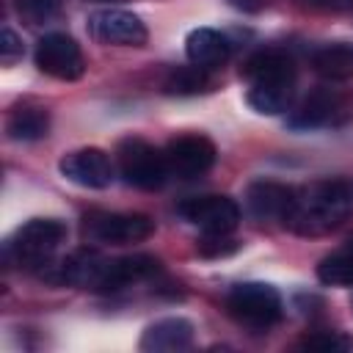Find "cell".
<instances>
[{"instance_id":"cell-24","label":"cell","mask_w":353,"mask_h":353,"mask_svg":"<svg viewBox=\"0 0 353 353\" xmlns=\"http://www.w3.org/2000/svg\"><path fill=\"white\" fill-rule=\"evenodd\" d=\"M19 58H22V41H19V36L11 28H3V36H0V63L3 66H14Z\"/></svg>"},{"instance_id":"cell-4","label":"cell","mask_w":353,"mask_h":353,"mask_svg":"<svg viewBox=\"0 0 353 353\" xmlns=\"http://www.w3.org/2000/svg\"><path fill=\"white\" fill-rule=\"evenodd\" d=\"M66 240V226L55 218H33L22 223L14 237L6 243V256H11L19 265L39 268L52 259V254Z\"/></svg>"},{"instance_id":"cell-14","label":"cell","mask_w":353,"mask_h":353,"mask_svg":"<svg viewBox=\"0 0 353 353\" xmlns=\"http://www.w3.org/2000/svg\"><path fill=\"white\" fill-rule=\"evenodd\" d=\"M345 110L342 105V97L331 88H317L312 91L295 110H290L287 116V124L292 130H314V127H325L331 124L339 113Z\"/></svg>"},{"instance_id":"cell-5","label":"cell","mask_w":353,"mask_h":353,"mask_svg":"<svg viewBox=\"0 0 353 353\" xmlns=\"http://www.w3.org/2000/svg\"><path fill=\"white\" fill-rule=\"evenodd\" d=\"M116 163L121 179L141 190H157L168 176L165 154L143 138H124L116 149Z\"/></svg>"},{"instance_id":"cell-6","label":"cell","mask_w":353,"mask_h":353,"mask_svg":"<svg viewBox=\"0 0 353 353\" xmlns=\"http://www.w3.org/2000/svg\"><path fill=\"white\" fill-rule=\"evenodd\" d=\"M36 66L55 80H77L85 72V58L80 44L69 33H47L36 44Z\"/></svg>"},{"instance_id":"cell-7","label":"cell","mask_w":353,"mask_h":353,"mask_svg":"<svg viewBox=\"0 0 353 353\" xmlns=\"http://www.w3.org/2000/svg\"><path fill=\"white\" fill-rule=\"evenodd\" d=\"M88 33L108 47H143L149 39L138 14L124 8H99L88 14Z\"/></svg>"},{"instance_id":"cell-13","label":"cell","mask_w":353,"mask_h":353,"mask_svg":"<svg viewBox=\"0 0 353 353\" xmlns=\"http://www.w3.org/2000/svg\"><path fill=\"white\" fill-rule=\"evenodd\" d=\"M157 270H160V262L149 254H130V256H119V259H105L94 290L97 292H116V290H124L130 284L146 281Z\"/></svg>"},{"instance_id":"cell-1","label":"cell","mask_w":353,"mask_h":353,"mask_svg":"<svg viewBox=\"0 0 353 353\" xmlns=\"http://www.w3.org/2000/svg\"><path fill=\"white\" fill-rule=\"evenodd\" d=\"M353 210V193L342 179H320L295 190V204L284 221L301 237H320L347 221Z\"/></svg>"},{"instance_id":"cell-20","label":"cell","mask_w":353,"mask_h":353,"mask_svg":"<svg viewBox=\"0 0 353 353\" xmlns=\"http://www.w3.org/2000/svg\"><path fill=\"white\" fill-rule=\"evenodd\" d=\"M317 279L328 287H353V248L320 259Z\"/></svg>"},{"instance_id":"cell-27","label":"cell","mask_w":353,"mask_h":353,"mask_svg":"<svg viewBox=\"0 0 353 353\" xmlns=\"http://www.w3.org/2000/svg\"><path fill=\"white\" fill-rule=\"evenodd\" d=\"M110 3H113V0H110Z\"/></svg>"},{"instance_id":"cell-11","label":"cell","mask_w":353,"mask_h":353,"mask_svg":"<svg viewBox=\"0 0 353 353\" xmlns=\"http://www.w3.org/2000/svg\"><path fill=\"white\" fill-rule=\"evenodd\" d=\"M168 174L176 179H196L215 165V143L204 135H179L165 146Z\"/></svg>"},{"instance_id":"cell-22","label":"cell","mask_w":353,"mask_h":353,"mask_svg":"<svg viewBox=\"0 0 353 353\" xmlns=\"http://www.w3.org/2000/svg\"><path fill=\"white\" fill-rule=\"evenodd\" d=\"M61 8V0H17V11L28 25H41L52 19Z\"/></svg>"},{"instance_id":"cell-23","label":"cell","mask_w":353,"mask_h":353,"mask_svg":"<svg viewBox=\"0 0 353 353\" xmlns=\"http://www.w3.org/2000/svg\"><path fill=\"white\" fill-rule=\"evenodd\" d=\"M237 251V243L229 234H204L199 243L201 256H229Z\"/></svg>"},{"instance_id":"cell-16","label":"cell","mask_w":353,"mask_h":353,"mask_svg":"<svg viewBox=\"0 0 353 353\" xmlns=\"http://www.w3.org/2000/svg\"><path fill=\"white\" fill-rule=\"evenodd\" d=\"M185 55L193 66H201L210 72V69H218L229 61L232 44L223 33H218L212 28H196L185 39Z\"/></svg>"},{"instance_id":"cell-8","label":"cell","mask_w":353,"mask_h":353,"mask_svg":"<svg viewBox=\"0 0 353 353\" xmlns=\"http://www.w3.org/2000/svg\"><path fill=\"white\" fill-rule=\"evenodd\" d=\"M154 232V221L141 212H97L85 218V237L108 245L141 243Z\"/></svg>"},{"instance_id":"cell-15","label":"cell","mask_w":353,"mask_h":353,"mask_svg":"<svg viewBox=\"0 0 353 353\" xmlns=\"http://www.w3.org/2000/svg\"><path fill=\"white\" fill-rule=\"evenodd\" d=\"M193 323L185 317H163L146 325L141 336V350L149 353H171V350H188L193 345Z\"/></svg>"},{"instance_id":"cell-3","label":"cell","mask_w":353,"mask_h":353,"mask_svg":"<svg viewBox=\"0 0 353 353\" xmlns=\"http://www.w3.org/2000/svg\"><path fill=\"white\" fill-rule=\"evenodd\" d=\"M226 309L240 325H248L254 331H265L276 325L284 314L279 290L262 281H243L232 287L226 295Z\"/></svg>"},{"instance_id":"cell-19","label":"cell","mask_w":353,"mask_h":353,"mask_svg":"<svg viewBox=\"0 0 353 353\" xmlns=\"http://www.w3.org/2000/svg\"><path fill=\"white\" fill-rule=\"evenodd\" d=\"M163 91H165V94H176V97L204 94V91H210L207 69H201V66H179V69H174V72L165 77Z\"/></svg>"},{"instance_id":"cell-25","label":"cell","mask_w":353,"mask_h":353,"mask_svg":"<svg viewBox=\"0 0 353 353\" xmlns=\"http://www.w3.org/2000/svg\"><path fill=\"white\" fill-rule=\"evenodd\" d=\"M234 8H240V11H259L262 6H265V0H229Z\"/></svg>"},{"instance_id":"cell-26","label":"cell","mask_w":353,"mask_h":353,"mask_svg":"<svg viewBox=\"0 0 353 353\" xmlns=\"http://www.w3.org/2000/svg\"><path fill=\"white\" fill-rule=\"evenodd\" d=\"M306 3H312V6H336L339 0H306Z\"/></svg>"},{"instance_id":"cell-9","label":"cell","mask_w":353,"mask_h":353,"mask_svg":"<svg viewBox=\"0 0 353 353\" xmlns=\"http://www.w3.org/2000/svg\"><path fill=\"white\" fill-rule=\"evenodd\" d=\"M176 210L204 234H232L240 223V207L229 196H193L185 199Z\"/></svg>"},{"instance_id":"cell-12","label":"cell","mask_w":353,"mask_h":353,"mask_svg":"<svg viewBox=\"0 0 353 353\" xmlns=\"http://www.w3.org/2000/svg\"><path fill=\"white\" fill-rule=\"evenodd\" d=\"M295 190L284 182H273V179H259L251 182L245 190V207L256 221H279L284 223L292 212L295 204Z\"/></svg>"},{"instance_id":"cell-10","label":"cell","mask_w":353,"mask_h":353,"mask_svg":"<svg viewBox=\"0 0 353 353\" xmlns=\"http://www.w3.org/2000/svg\"><path fill=\"white\" fill-rule=\"evenodd\" d=\"M58 171L72 185H80L88 190H105V188H110V182L116 176L113 160L108 157V152H102L97 146H85V149H74V152L63 154L58 163Z\"/></svg>"},{"instance_id":"cell-2","label":"cell","mask_w":353,"mask_h":353,"mask_svg":"<svg viewBox=\"0 0 353 353\" xmlns=\"http://www.w3.org/2000/svg\"><path fill=\"white\" fill-rule=\"evenodd\" d=\"M243 77L248 80V105L256 113H287L295 97V63L284 50H262L245 61Z\"/></svg>"},{"instance_id":"cell-21","label":"cell","mask_w":353,"mask_h":353,"mask_svg":"<svg viewBox=\"0 0 353 353\" xmlns=\"http://www.w3.org/2000/svg\"><path fill=\"white\" fill-rule=\"evenodd\" d=\"M298 347L301 350H317V353H342V350L353 347V339L342 331H314V334H306L298 342Z\"/></svg>"},{"instance_id":"cell-18","label":"cell","mask_w":353,"mask_h":353,"mask_svg":"<svg viewBox=\"0 0 353 353\" xmlns=\"http://www.w3.org/2000/svg\"><path fill=\"white\" fill-rule=\"evenodd\" d=\"M47 132H50V116H47L44 108H39V105H17L8 113L6 135L11 141L30 143V141H41Z\"/></svg>"},{"instance_id":"cell-17","label":"cell","mask_w":353,"mask_h":353,"mask_svg":"<svg viewBox=\"0 0 353 353\" xmlns=\"http://www.w3.org/2000/svg\"><path fill=\"white\" fill-rule=\"evenodd\" d=\"M312 69L328 83L353 80V41H331L314 50Z\"/></svg>"}]
</instances>
